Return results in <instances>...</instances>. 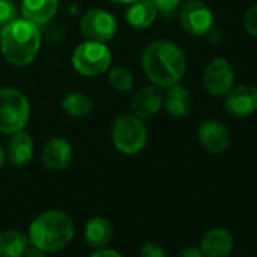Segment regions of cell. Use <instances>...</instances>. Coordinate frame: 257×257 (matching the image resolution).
<instances>
[{
    "mask_svg": "<svg viewBox=\"0 0 257 257\" xmlns=\"http://www.w3.org/2000/svg\"><path fill=\"white\" fill-rule=\"evenodd\" d=\"M113 4H124V5H131L132 2H137V0H110Z\"/></svg>",
    "mask_w": 257,
    "mask_h": 257,
    "instance_id": "31",
    "label": "cell"
},
{
    "mask_svg": "<svg viewBox=\"0 0 257 257\" xmlns=\"http://www.w3.org/2000/svg\"><path fill=\"white\" fill-rule=\"evenodd\" d=\"M147 127L134 113L119 115L112 127V143L124 155H137L147 144Z\"/></svg>",
    "mask_w": 257,
    "mask_h": 257,
    "instance_id": "4",
    "label": "cell"
},
{
    "mask_svg": "<svg viewBox=\"0 0 257 257\" xmlns=\"http://www.w3.org/2000/svg\"><path fill=\"white\" fill-rule=\"evenodd\" d=\"M164 104V94L158 85L143 86L135 92L131 101V113L135 116L146 119L156 115Z\"/></svg>",
    "mask_w": 257,
    "mask_h": 257,
    "instance_id": "12",
    "label": "cell"
},
{
    "mask_svg": "<svg viewBox=\"0 0 257 257\" xmlns=\"http://www.w3.org/2000/svg\"><path fill=\"white\" fill-rule=\"evenodd\" d=\"M225 95V109L233 116L242 118L257 110V88L252 85L233 86Z\"/></svg>",
    "mask_w": 257,
    "mask_h": 257,
    "instance_id": "11",
    "label": "cell"
},
{
    "mask_svg": "<svg viewBox=\"0 0 257 257\" xmlns=\"http://www.w3.org/2000/svg\"><path fill=\"white\" fill-rule=\"evenodd\" d=\"M73 236V219L62 210H47L38 215L29 227L31 243L46 252L61 251L71 242Z\"/></svg>",
    "mask_w": 257,
    "mask_h": 257,
    "instance_id": "3",
    "label": "cell"
},
{
    "mask_svg": "<svg viewBox=\"0 0 257 257\" xmlns=\"http://www.w3.org/2000/svg\"><path fill=\"white\" fill-rule=\"evenodd\" d=\"M203 83L212 95H225L234 86V71L230 62L221 56L213 58L204 70Z\"/></svg>",
    "mask_w": 257,
    "mask_h": 257,
    "instance_id": "9",
    "label": "cell"
},
{
    "mask_svg": "<svg viewBox=\"0 0 257 257\" xmlns=\"http://www.w3.org/2000/svg\"><path fill=\"white\" fill-rule=\"evenodd\" d=\"M179 20L185 32L194 37H201L212 29L213 14L201 0H189L180 8Z\"/></svg>",
    "mask_w": 257,
    "mask_h": 257,
    "instance_id": "7",
    "label": "cell"
},
{
    "mask_svg": "<svg viewBox=\"0 0 257 257\" xmlns=\"http://www.w3.org/2000/svg\"><path fill=\"white\" fill-rule=\"evenodd\" d=\"M107 80H109L110 86L115 91H119V92H127V91H131L134 88V76H132V73L128 71L127 68H122V67L112 68L109 71Z\"/></svg>",
    "mask_w": 257,
    "mask_h": 257,
    "instance_id": "22",
    "label": "cell"
},
{
    "mask_svg": "<svg viewBox=\"0 0 257 257\" xmlns=\"http://www.w3.org/2000/svg\"><path fill=\"white\" fill-rule=\"evenodd\" d=\"M146 76L158 86H171L179 83L186 70L183 50L168 40H159L147 46L141 58Z\"/></svg>",
    "mask_w": 257,
    "mask_h": 257,
    "instance_id": "1",
    "label": "cell"
},
{
    "mask_svg": "<svg viewBox=\"0 0 257 257\" xmlns=\"http://www.w3.org/2000/svg\"><path fill=\"white\" fill-rule=\"evenodd\" d=\"M116 20L115 17L104 11V10H89L80 20V31L82 34L91 40L98 43L110 41L116 34Z\"/></svg>",
    "mask_w": 257,
    "mask_h": 257,
    "instance_id": "8",
    "label": "cell"
},
{
    "mask_svg": "<svg viewBox=\"0 0 257 257\" xmlns=\"http://www.w3.org/2000/svg\"><path fill=\"white\" fill-rule=\"evenodd\" d=\"M29 246L25 233L19 230L0 231V257H22Z\"/></svg>",
    "mask_w": 257,
    "mask_h": 257,
    "instance_id": "20",
    "label": "cell"
},
{
    "mask_svg": "<svg viewBox=\"0 0 257 257\" xmlns=\"http://www.w3.org/2000/svg\"><path fill=\"white\" fill-rule=\"evenodd\" d=\"M89 257H122L118 251L115 249H109L107 246L106 248H101V249H97L95 252H92Z\"/></svg>",
    "mask_w": 257,
    "mask_h": 257,
    "instance_id": "28",
    "label": "cell"
},
{
    "mask_svg": "<svg viewBox=\"0 0 257 257\" xmlns=\"http://www.w3.org/2000/svg\"><path fill=\"white\" fill-rule=\"evenodd\" d=\"M164 101L168 113L173 116L182 118L186 116L191 110V94L186 88H183L179 83L168 86Z\"/></svg>",
    "mask_w": 257,
    "mask_h": 257,
    "instance_id": "19",
    "label": "cell"
},
{
    "mask_svg": "<svg viewBox=\"0 0 257 257\" xmlns=\"http://www.w3.org/2000/svg\"><path fill=\"white\" fill-rule=\"evenodd\" d=\"M62 109L76 118H83L86 115H89L94 109V103L92 100L83 94V92H70L64 97L62 100Z\"/></svg>",
    "mask_w": 257,
    "mask_h": 257,
    "instance_id": "21",
    "label": "cell"
},
{
    "mask_svg": "<svg viewBox=\"0 0 257 257\" xmlns=\"http://www.w3.org/2000/svg\"><path fill=\"white\" fill-rule=\"evenodd\" d=\"M71 159L73 147L65 138L61 137H55L50 141H47L41 153V161L44 167L53 171L65 170L71 164Z\"/></svg>",
    "mask_w": 257,
    "mask_h": 257,
    "instance_id": "13",
    "label": "cell"
},
{
    "mask_svg": "<svg viewBox=\"0 0 257 257\" xmlns=\"http://www.w3.org/2000/svg\"><path fill=\"white\" fill-rule=\"evenodd\" d=\"M5 155L7 159L16 167L28 165L34 158V140L23 128L11 134Z\"/></svg>",
    "mask_w": 257,
    "mask_h": 257,
    "instance_id": "15",
    "label": "cell"
},
{
    "mask_svg": "<svg viewBox=\"0 0 257 257\" xmlns=\"http://www.w3.org/2000/svg\"><path fill=\"white\" fill-rule=\"evenodd\" d=\"M183 0H152V4L156 7L158 13H162L165 16H170L173 14Z\"/></svg>",
    "mask_w": 257,
    "mask_h": 257,
    "instance_id": "25",
    "label": "cell"
},
{
    "mask_svg": "<svg viewBox=\"0 0 257 257\" xmlns=\"http://www.w3.org/2000/svg\"><path fill=\"white\" fill-rule=\"evenodd\" d=\"M198 141L212 155H221L230 147L228 128L218 119H206L198 125Z\"/></svg>",
    "mask_w": 257,
    "mask_h": 257,
    "instance_id": "10",
    "label": "cell"
},
{
    "mask_svg": "<svg viewBox=\"0 0 257 257\" xmlns=\"http://www.w3.org/2000/svg\"><path fill=\"white\" fill-rule=\"evenodd\" d=\"M179 257H204L203 251L200 246H194V245H188L183 246L179 252Z\"/></svg>",
    "mask_w": 257,
    "mask_h": 257,
    "instance_id": "27",
    "label": "cell"
},
{
    "mask_svg": "<svg viewBox=\"0 0 257 257\" xmlns=\"http://www.w3.org/2000/svg\"><path fill=\"white\" fill-rule=\"evenodd\" d=\"M140 257H167L164 248L159 243L155 242H149L146 243L141 251H140Z\"/></svg>",
    "mask_w": 257,
    "mask_h": 257,
    "instance_id": "26",
    "label": "cell"
},
{
    "mask_svg": "<svg viewBox=\"0 0 257 257\" xmlns=\"http://www.w3.org/2000/svg\"><path fill=\"white\" fill-rule=\"evenodd\" d=\"M5 159H7V155H5L4 149L0 147V168H2V165L5 164Z\"/></svg>",
    "mask_w": 257,
    "mask_h": 257,
    "instance_id": "30",
    "label": "cell"
},
{
    "mask_svg": "<svg viewBox=\"0 0 257 257\" xmlns=\"http://www.w3.org/2000/svg\"><path fill=\"white\" fill-rule=\"evenodd\" d=\"M40 29L26 19L13 20L0 34V50L11 65L26 67L32 64L40 52Z\"/></svg>",
    "mask_w": 257,
    "mask_h": 257,
    "instance_id": "2",
    "label": "cell"
},
{
    "mask_svg": "<svg viewBox=\"0 0 257 257\" xmlns=\"http://www.w3.org/2000/svg\"><path fill=\"white\" fill-rule=\"evenodd\" d=\"M243 28H245V31L251 37H255L257 38V4L252 5L246 11L245 19H243Z\"/></svg>",
    "mask_w": 257,
    "mask_h": 257,
    "instance_id": "24",
    "label": "cell"
},
{
    "mask_svg": "<svg viewBox=\"0 0 257 257\" xmlns=\"http://www.w3.org/2000/svg\"><path fill=\"white\" fill-rule=\"evenodd\" d=\"M22 257H47V252L32 245V246H28V249L25 251Z\"/></svg>",
    "mask_w": 257,
    "mask_h": 257,
    "instance_id": "29",
    "label": "cell"
},
{
    "mask_svg": "<svg viewBox=\"0 0 257 257\" xmlns=\"http://www.w3.org/2000/svg\"><path fill=\"white\" fill-rule=\"evenodd\" d=\"M112 61V53L104 43L86 40L76 47L73 52V67L74 70L88 77H95L107 71Z\"/></svg>",
    "mask_w": 257,
    "mask_h": 257,
    "instance_id": "6",
    "label": "cell"
},
{
    "mask_svg": "<svg viewBox=\"0 0 257 257\" xmlns=\"http://www.w3.org/2000/svg\"><path fill=\"white\" fill-rule=\"evenodd\" d=\"M16 19H17V10L13 0H0V34Z\"/></svg>",
    "mask_w": 257,
    "mask_h": 257,
    "instance_id": "23",
    "label": "cell"
},
{
    "mask_svg": "<svg viewBox=\"0 0 257 257\" xmlns=\"http://www.w3.org/2000/svg\"><path fill=\"white\" fill-rule=\"evenodd\" d=\"M113 236V227L110 221L103 216L91 218L85 225V240L94 249H101L109 245Z\"/></svg>",
    "mask_w": 257,
    "mask_h": 257,
    "instance_id": "17",
    "label": "cell"
},
{
    "mask_svg": "<svg viewBox=\"0 0 257 257\" xmlns=\"http://www.w3.org/2000/svg\"><path fill=\"white\" fill-rule=\"evenodd\" d=\"M158 17V10L152 4V0H137L132 2L125 11V20L135 29L150 28Z\"/></svg>",
    "mask_w": 257,
    "mask_h": 257,
    "instance_id": "18",
    "label": "cell"
},
{
    "mask_svg": "<svg viewBox=\"0 0 257 257\" xmlns=\"http://www.w3.org/2000/svg\"><path fill=\"white\" fill-rule=\"evenodd\" d=\"M31 104L26 95L14 88H0V132L14 134L29 121Z\"/></svg>",
    "mask_w": 257,
    "mask_h": 257,
    "instance_id": "5",
    "label": "cell"
},
{
    "mask_svg": "<svg viewBox=\"0 0 257 257\" xmlns=\"http://www.w3.org/2000/svg\"><path fill=\"white\" fill-rule=\"evenodd\" d=\"M233 234L222 227H213L201 237L200 248L204 257H228L233 249Z\"/></svg>",
    "mask_w": 257,
    "mask_h": 257,
    "instance_id": "14",
    "label": "cell"
},
{
    "mask_svg": "<svg viewBox=\"0 0 257 257\" xmlns=\"http://www.w3.org/2000/svg\"><path fill=\"white\" fill-rule=\"evenodd\" d=\"M59 0H23L22 14L23 19L34 25H44L50 22L58 13Z\"/></svg>",
    "mask_w": 257,
    "mask_h": 257,
    "instance_id": "16",
    "label": "cell"
}]
</instances>
